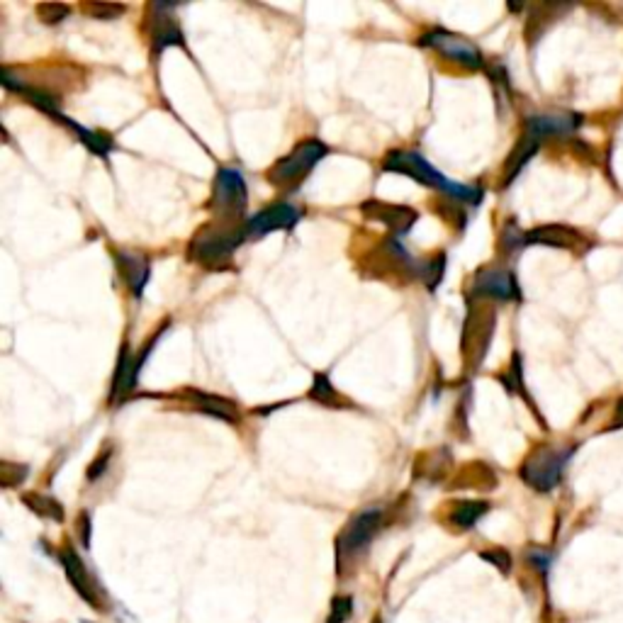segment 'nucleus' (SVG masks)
Listing matches in <instances>:
<instances>
[{
    "mask_svg": "<svg viewBox=\"0 0 623 623\" xmlns=\"http://www.w3.org/2000/svg\"><path fill=\"white\" fill-rule=\"evenodd\" d=\"M80 623H90V621H80Z\"/></svg>",
    "mask_w": 623,
    "mask_h": 623,
    "instance_id": "473e14b6",
    "label": "nucleus"
},
{
    "mask_svg": "<svg viewBox=\"0 0 623 623\" xmlns=\"http://www.w3.org/2000/svg\"><path fill=\"white\" fill-rule=\"evenodd\" d=\"M421 44H427L431 49L441 51L443 57L450 58V61H456V64L465 66V69H470V71H478V69L485 66V58H482L478 47H475L470 39H465V37L456 35V32H449V29L441 27L431 29L428 35L421 37Z\"/></svg>",
    "mask_w": 623,
    "mask_h": 623,
    "instance_id": "6e6552de",
    "label": "nucleus"
},
{
    "mask_svg": "<svg viewBox=\"0 0 623 623\" xmlns=\"http://www.w3.org/2000/svg\"><path fill=\"white\" fill-rule=\"evenodd\" d=\"M80 10L88 15V17H93V20H115V17H120V15L127 10L124 5H115V3H83L80 5Z\"/></svg>",
    "mask_w": 623,
    "mask_h": 623,
    "instance_id": "5701e85b",
    "label": "nucleus"
},
{
    "mask_svg": "<svg viewBox=\"0 0 623 623\" xmlns=\"http://www.w3.org/2000/svg\"><path fill=\"white\" fill-rule=\"evenodd\" d=\"M370 623H383V617H375V618H373V621H370Z\"/></svg>",
    "mask_w": 623,
    "mask_h": 623,
    "instance_id": "2f4dec72",
    "label": "nucleus"
},
{
    "mask_svg": "<svg viewBox=\"0 0 623 623\" xmlns=\"http://www.w3.org/2000/svg\"><path fill=\"white\" fill-rule=\"evenodd\" d=\"M300 217H302V210L295 207L292 203H276L266 207V210L256 212L254 217L247 219V239H259V237H266L269 232H280V229H292L298 225Z\"/></svg>",
    "mask_w": 623,
    "mask_h": 623,
    "instance_id": "1a4fd4ad",
    "label": "nucleus"
},
{
    "mask_svg": "<svg viewBox=\"0 0 623 623\" xmlns=\"http://www.w3.org/2000/svg\"><path fill=\"white\" fill-rule=\"evenodd\" d=\"M492 329L494 317L487 319V314H475V312H472L470 319L465 322L463 348L465 355L472 358V365H480L482 358H485L487 348H490V339H492Z\"/></svg>",
    "mask_w": 623,
    "mask_h": 623,
    "instance_id": "4468645a",
    "label": "nucleus"
},
{
    "mask_svg": "<svg viewBox=\"0 0 623 623\" xmlns=\"http://www.w3.org/2000/svg\"><path fill=\"white\" fill-rule=\"evenodd\" d=\"M115 263L120 276L127 283L130 292L134 298H142L146 283H149V276H152V263L144 254H137V251H115Z\"/></svg>",
    "mask_w": 623,
    "mask_h": 623,
    "instance_id": "ddd939ff",
    "label": "nucleus"
},
{
    "mask_svg": "<svg viewBox=\"0 0 623 623\" xmlns=\"http://www.w3.org/2000/svg\"><path fill=\"white\" fill-rule=\"evenodd\" d=\"M183 397L195 405L197 412L210 414V417H217L222 421H229V424H237L239 421V412H237V405L232 399L219 397V395H207V392L200 390H185Z\"/></svg>",
    "mask_w": 623,
    "mask_h": 623,
    "instance_id": "f3484780",
    "label": "nucleus"
},
{
    "mask_svg": "<svg viewBox=\"0 0 623 623\" xmlns=\"http://www.w3.org/2000/svg\"><path fill=\"white\" fill-rule=\"evenodd\" d=\"M156 10V22H153V57H159L161 51L168 47H185L183 32L174 17L164 15L168 5H153Z\"/></svg>",
    "mask_w": 623,
    "mask_h": 623,
    "instance_id": "a211bd4d",
    "label": "nucleus"
},
{
    "mask_svg": "<svg viewBox=\"0 0 623 623\" xmlns=\"http://www.w3.org/2000/svg\"><path fill=\"white\" fill-rule=\"evenodd\" d=\"M71 15V5L66 3H39L37 5V17L44 22V25H58L61 20H66Z\"/></svg>",
    "mask_w": 623,
    "mask_h": 623,
    "instance_id": "b1692460",
    "label": "nucleus"
},
{
    "mask_svg": "<svg viewBox=\"0 0 623 623\" xmlns=\"http://www.w3.org/2000/svg\"><path fill=\"white\" fill-rule=\"evenodd\" d=\"M361 212L368 219H375V222L387 227L395 237H405V234L417 225V219H419V215H417L412 207L380 203V200H365V203L361 205Z\"/></svg>",
    "mask_w": 623,
    "mask_h": 623,
    "instance_id": "9b49d317",
    "label": "nucleus"
},
{
    "mask_svg": "<svg viewBox=\"0 0 623 623\" xmlns=\"http://www.w3.org/2000/svg\"><path fill=\"white\" fill-rule=\"evenodd\" d=\"M385 512L380 507H368L358 512V514L346 523V529L341 531L336 538V565L339 573H343L346 560H354L358 553H363L375 538V533L383 529Z\"/></svg>",
    "mask_w": 623,
    "mask_h": 623,
    "instance_id": "39448f33",
    "label": "nucleus"
},
{
    "mask_svg": "<svg viewBox=\"0 0 623 623\" xmlns=\"http://www.w3.org/2000/svg\"><path fill=\"white\" fill-rule=\"evenodd\" d=\"M324 156H329V146L324 142L314 137L302 139L290 153H285L283 159L273 164L269 171V181L278 190H295Z\"/></svg>",
    "mask_w": 623,
    "mask_h": 623,
    "instance_id": "7ed1b4c3",
    "label": "nucleus"
},
{
    "mask_svg": "<svg viewBox=\"0 0 623 623\" xmlns=\"http://www.w3.org/2000/svg\"><path fill=\"white\" fill-rule=\"evenodd\" d=\"M573 450L567 449H553V446H544L531 453L522 465V480L529 487L538 490V492H551L553 487H558L563 470H565L567 458Z\"/></svg>",
    "mask_w": 623,
    "mask_h": 623,
    "instance_id": "423d86ee",
    "label": "nucleus"
},
{
    "mask_svg": "<svg viewBox=\"0 0 623 623\" xmlns=\"http://www.w3.org/2000/svg\"><path fill=\"white\" fill-rule=\"evenodd\" d=\"M25 478H27V465H15V463L0 465V485L5 487V490L17 487Z\"/></svg>",
    "mask_w": 623,
    "mask_h": 623,
    "instance_id": "bb28decb",
    "label": "nucleus"
},
{
    "mask_svg": "<svg viewBox=\"0 0 623 623\" xmlns=\"http://www.w3.org/2000/svg\"><path fill=\"white\" fill-rule=\"evenodd\" d=\"M108 463H110V450L108 453H102V456L98 458L93 465H90V470H88V480H90V482H95V480L100 478L102 472H105V465Z\"/></svg>",
    "mask_w": 623,
    "mask_h": 623,
    "instance_id": "c85d7f7f",
    "label": "nucleus"
},
{
    "mask_svg": "<svg viewBox=\"0 0 623 623\" xmlns=\"http://www.w3.org/2000/svg\"><path fill=\"white\" fill-rule=\"evenodd\" d=\"M310 399H314V402H319V405H324V407L346 405V399L341 397L339 392L333 390L332 380H329L324 373H317V375H314V383H312V390H310Z\"/></svg>",
    "mask_w": 623,
    "mask_h": 623,
    "instance_id": "4be33fe9",
    "label": "nucleus"
},
{
    "mask_svg": "<svg viewBox=\"0 0 623 623\" xmlns=\"http://www.w3.org/2000/svg\"><path fill=\"white\" fill-rule=\"evenodd\" d=\"M480 558L487 560V563H492L500 573H504V575L512 573V555H509L504 548H490V551H482L480 553Z\"/></svg>",
    "mask_w": 623,
    "mask_h": 623,
    "instance_id": "cd10ccee",
    "label": "nucleus"
},
{
    "mask_svg": "<svg viewBox=\"0 0 623 623\" xmlns=\"http://www.w3.org/2000/svg\"><path fill=\"white\" fill-rule=\"evenodd\" d=\"M490 512V504L487 502H472V500H463V502H453L449 509V522L460 531L472 529L475 523L482 519V516Z\"/></svg>",
    "mask_w": 623,
    "mask_h": 623,
    "instance_id": "aec40b11",
    "label": "nucleus"
},
{
    "mask_svg": "<svg viewBox=\"0 0 623 623\" xmlns=\"http://www.w3.org/2000/svg\"><path fill=\"white\" fill-rule=\"evenodd\" d=\"M354 614V597H333L332 599V614L326 623H346Z\"/></svg>",
    "mask_w": 623,
    "mask_h": 623,
    "instance_id": "a878e982",
    "label": "nucleus"
},
{
    "mask_svg": "<svg viewBox=\"0 0 623 623\" xmlns=\"http://www.w3.org/2000/svg\"><path fill=\"white\" fill-rule=\"evenodd\" d=\"M623 427V397L618 399L617 405V421H614V428H621Z\"/></svg>",
    "mask_w": 623,
    "mask_h": 623,
    "instance_id": "7c9ffc66",
    "label": "nucleus"
},
{
    "mask_svg": "<svg viewBox=\"0 0 623 623\" xmlns=\"http://www.w3.org/2000/svg\"><path fill=\"white\" fill-rule=\"evenodd\" d=\"M244 225L247 222L237 225V222H222V219L205 225L190 241V259L200 263L203 269H225L234 251L247 241Z\"/></svg>",
    "mask_w": 623,
    "mask_h": 623,
    "instance_id": "f03ea898",
    "label": "nucleus"
},
{
    "mask_svg": "<svg viewBox=\"0 0 623 623\" xmlns=\"http://www.w3.org/2000/svg\"><path fill=\"white\" fill-rule=\"evenodd\" d=\"M523 244H541V247L567 248V251L587 248V241H582L580 234L563 225L536 227V229H531V232L523 234Z\"/></svg>",
    "mask_w": 623,
    "mask_h": 623,
    "instance_id": "2eb2a0df",
    "label": "nucleus"
},
{
    "mask_svg": "<svg viewBox=\"0 0 623 623\" xmlns=\"http://www.w3.org/2000/svg\"><path fill=\"white\" fill-rule=\"evenodd\" d=\"M580 115H570V112H551V115H533L526 122V132H531L533 137H565L573 134L580 127Z\"/></svg>",
    "mask_w": 623,
    "mask_h": 623,
    "instance_id": "dca6fc26",
    "label": "nucleus"
},
{
    "mask_svg": "<svg viewBox=\"0 0 623 623\" xmlns=\"http://www.w3.org/2000/svg\"><path fill=\"white\" fill-rule=\"evenodd\" d=\"M248 203V188L244 175L237 168L222 166L215 175V190H212V210L217 212L222 222H247L244 212Z\"/></svg>",
    "mask_w": 623,
    "mask_h": 623,
    "instance_id": "20e7f679",
    "label": "nucleus"
},
{
    "mask_svg": "<svg viewBox=\"0 0 623 623\" xmlns=\"http://www.w3.org/2000/svg\"><path fill=\"white\" fill-rule=\"evenodd\" d=\"M383 171H390V174H402L414 178L421 185H428V188L441 190L443 195L450 197V200H458V203L478 205L482 200V190L472 188V185H458V183L449 181L446 175L428 164L421 153L417 152H390L383 161Z\"/></svg>",
    "mask_w": 623,
    "mask_h": 623,
    "instance_id": "f257e3e1",
    "label": "nucleus"
},
{
    "mask_svg": "<svg viewBox=\"0 0 623 623\" xmlns=\"http://www.w3.org/2000/svg\"><path fill=\"white\" fill-rule=\"evenodd\" d=\"M443 269H446V256L443 254H438L436 259H431V261L421 263V276L419 278H424V283H427L428 290H436V285L441 283Z\"/></svg>",
    "mask_w": 623,
    "mask_h": 623,
    "instance_id": "393cba45",
    "label": "nucleus"
},
{
    "mask_svg": "<svg viewBox=\"0 0 623 623\" xmlns=\"http://www.w3.org/2000/svg\"><path fill=\"white\" fill-rule=\"evenodd\" d=\"M470 298H490V300H519V283L512 270L497 269H482L472 278V292Z\"/></svg>",
    "mask_w": 623,
    "mask_h": 623,
    "instance_id": "9d476101",
    "label": "nucleus"
},
{
    "mask_svg": "<svg viewBox=\"0 0 623 623\" xmlns=\"http://www.w3.org/2000/svg\"><path fill=\"white\" fill-rule=\"evenodd\" d=\"M80 533H83L80 541H83V545L88 548V545H90V516H88V512L80 514Z\"/></svg>",
    "mask_w": 623,
    "mask_h": 623,
    "instance_id": "c756f323",
    "label": "nucleus"
},
{
    "mask_svg": "<svg viewBox=\"0 0 623 623\" xmlns=\"http://www.w3.org/2000/svg\"><path fill=\"white\" fill-rule=\"evenodd\" d=\"M58 560H61V565H64V573H66V580L71 582V587L79 592V597L83 599V602L90 607V609L100 611V614H105V611H110V599L108 595H105V589L95 582V577L90 575V570L86 567V563L80 560V555L76 551H73L71 545H64L61 551H58Z\"/></svg>",
    "mask_w": 623,
    "mask_h": 623,
    "instance_id": "0eeeda50",
    "label": "nucleus"
},
{
    "mask_svg": "<svg viewBox=\"0 0 623 623\" xmlns=\"http://www.w3.org/2000/svg\"><path fill=\"white\" fill-rule=\"evenodd\" d=\"M22 502H25V507H27L32 514L42 516V519H49V522H57V523L64 522V507H61L54 497H49V494L27 492V494H22Z\"/></svg>",
    "mask_w": 623,
    "mask_h": 623,
    "instance_id": "412c9836",
    "label": "nucleus"
},
{
    "mask_svg": "<svg viewBox=\"0 0 623 623\" xmlns=\"http://www.w3.org/2000/svg\"><path fill=\"white\" fill-rule=\"evenodd\" d=\"M538 146H541V139L533 137L531 132H526V134L522 137V142L514 146L512 156L507 159V166H504V185H509V183L514 181L516 175L522 174V168L526 166L533 156H536Z\"/></svg>",
    "mask_w": 623,
    "mask_h": 623,
    "instance_id": "6ab92c4d",
    "label": "nucleus"
},
{
    "mask_svg": "<svg viewBox=\"0 0 623 623\" xmlns=\"http://www.w3.org/2000/svg\"><path fill=\"white\" fill-rule=\"evenodd\" d=\"M152 343H146V346L139 351V355H132V351L127 346L122 348L120 361H117V373H115V383H112V395H110V402H120V399H124L132 390H134V385H137V380H139V370H142V365H144Z\"/></svg>",
    "mask_w": 623,
    "mask_h": 623,
    "instance_id": "f8f14e48",
    "label": "nucleus"
}]
</instances>
